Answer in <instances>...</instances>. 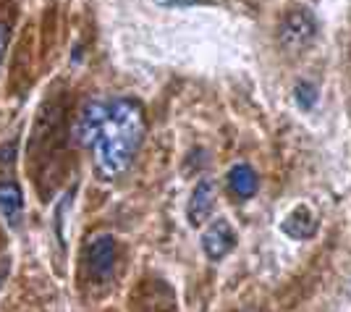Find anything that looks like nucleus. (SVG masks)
Here are the masks:
<instances>
[{"label": "nucleus", "mask_w": 351, "mask_h": 312, "mask_svg": "<svg viewBox=\"0 0 351 312\" xmlns=\"http://www.w3.org/2000/svg\"><path fill=\"white\" fill-rule=\"evenodd\" d=\"M215 200H218V181H215V178H202V181H197V187H194V192H191L189 205H186V218H189L191 226H202V223L213 215Z\"/></svg>", "instance_id": "5"}, {"label": "nucleus", "mask_w": 351, "mask_h": 312, "mask_svg": "<svg viewBox=\"0 0 351 312\" xmlns=\"http://www.w3.org/2000/svg\"><path fill=\"white\" fill-rule=\"evenodd\" d=\"M228 189L239 197V200H252L257 194V187H260V178L254 173V168L249 163H236L231 171H228Z\"/></svg>", "instance_id": "7"}, {"label": "nucleus", "mask_w": 351, "mask_h": 312, "mask_svg": "<svg viewBox=\"0 0 351 312\" xmlns=\"http://www.w3.org/2000/svg\"><path fill=\"white\" fill-rule=\"evenodd\" d=\"M118 247L110 234H97L87 244V273L92 281H108L116 267Z\"/></svg>", "instance_id": "3"}, {"label": "nucleus", "mask_w": 351, "mask_h": 312, "mask_svg": "<svg viewBox=\"0 0 351 312\" xmlns=\"http://www.w3.org/2000/svg\"><path fill=\"white\" fill-rule=\"evenodd\" d=\"M8 37H11V29L5 21H0V66H3V58H5V50H8Z\"/></svg>", "instance_id": "10"}, {"label": "nucleus", "mask_w": 351, "mask_h": 312, "mask_svg": "<svg viewBox=\"0 0 351 312\" xmlns=\"http://www.w3.org/2000/svg\"><path fill=\"white\" fill-rule=\"evenodd\" d=\"M234 247H236V234L234 228H231V223L226 221V218H215L205 228V234H202V250H205L207 260L218 263Z\"/></svg>", "instance_id": "4"}, {"label": "nucleus", "mask_w": 351, "mask_h": 312, "mask_svg": "<svg viewBox=\"0 0 351 312\" xmlns=\"http://www.w3.org/2000/svg\"><path fill=\"white\" fill-rule=\"evenodd\" d=\"M280 228H283V234H289L293 239H307L317 231V218H315V213L307 205H299V208H293L286 215V221L280 223Z\"/></svg>", "instance_id": "8"}, {"label": "nucleus", "mask_w": 351, "mask_h": 312, "mask_svg": "<svg viewBox=\"0 0 351 312\" xmlns=\"http://www.w3.org/2000/svg\"><path fill=\"white\" fill-rule=\"evenodd\" d=\"M315 40H317V19L309 8L299 5V8H291L289 14L283 16V21L278 27V43L286 53L299 56Z\"/></svg>", "instance_id": "2"}, {"label": "nucleus", "mask_w": 351, "mask_h": 312, "mask_svg": "<svg viewBox=\"0 0 351 312\" xmlns=\"http://www.w3.org/2000/svg\"><path fill=\"white\" fill-rule=\"evenodd\" d=\"M24 215V194L11 178H0V218L8 226H19Z\"/></svg>", "instance_id": "6"}, {"label": "nucleus", "mask_w": 351, "mask_h": 312, "mask_svg": "<svg viewBox=\"0 0 351 312\" xmlns=\"http://www.w3.org/2000/svg\"><path fill=\"white\" fill-rule=\"evenodd\" d=\"M296 103L302 105L304 110H309L312 105L317 103V87L315 84H309V82H302V84H296Z\"/></svg>", "instance_id": "9"}, {"label": "nucleus", "mask_w": 351, "mask_h": 312, "mask_svg": "<svg viewBox=\"0 0 351 312\" xmlns=\"http://www.w3.org/2000/svg\"><path fill=\"white\" fill-rule=\"evenodd\" d=\"M145 110L132 97H116L105 103V113L89 142L95 173L103 181L123 176L132 168L145 142Z\"/></svg>", "instance_id": "1"}]
</instances>
